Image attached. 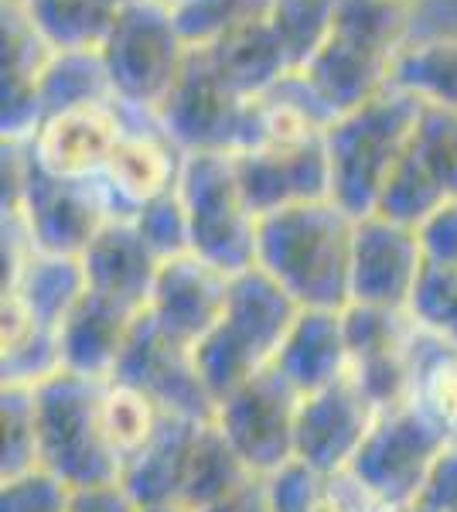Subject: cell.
I'll use <instances>...</instances> for the list:
<instances>
[{"label": "cell", "mask_w": 457, "mask_h": 512, "mask_svg": "<svg viewBox=\"0 0 457 512\" xmlns=\"http://www.w3.org/2000/svg\"><path fill=\"white\" fill-rule=\"evenodd\" d=\"M355 219L331 198L256 219V263L294 297L297 308L345 311L352 277Z\"/></svg>", "instance_id": "6da1fadb"}, {"label": "cell", "mask_w": 457, "mask_h": 512, "mask_svg": "<svg viewBox=\"0 0 457 512\" xmlns=\"http://www.w3.org/2000/svg\"><path fill=\"white\" fill-rule=\"evenodd\" d=\"M297 315L301 308L294 297L260 267L229 277L226 311L195 349L198 373L215 403L273 366Z\"/></svg>", "instance_id": "7a4b0ae2"}, {"label": "cell", "mask_w": 457, "mask_h": 512, "mask_svg": "<svg viewBox=\"0 0 457 512\" xmlns=\"http://www.w3.org/2000/svg\"><path fill=\"white\" fill-rule=\"evenodd\" d=\"M420 99L389 86L386 93L342 113L324 130V151L331 168V202L352 219L372 216L379 192L396 161L410 151Z\"/></svg>", "instance_id": "3957f363"}, {"label": "cell", "mask_w": 457, "mask_h": 512, "mask_svg": "<svg viewBox=\"0 0 457 512\" xmlns=\"http://www.w3.org/2000/svg\"><path fill=\"white\" fill-rule=\"evenodd\" d=\"M103 386L58 373L35 386L38 468L65 489L120 485V458L103 431Z\"/></svg>", "instance_id": "277c9868"}, {"label": "cell", "mask_w": 457, "mask_h": 512, "mask_svg": "<svg viewBox=\"0 0 457 512\" xmlns=\"http://www.w3.org/2000/svg\"><path fill=\"white\" fill-rule=\"evenodd\" d=\"M181 154H243L267 144L260 99H243L215 76L209 52L188 48L181 76L154 113Z\"/></svg>", "instance_id": "5b68a950"}, {"label": "cell", "mask_w": 457, "mask_h": 512, "mask_svg": "<svg viewBox=\"0 0 457 512\" xmlns=\"http://www.w3.org/2000/svg\"><path fill=\"white\" fill-rule=\"evenodd\" d=\"M451 441H457L451 427L420 400H410L376 417L348 475L386 512H406L420 502L430 472Z\"/></svg>", "instance_id": "8992f818"}, {"label": "cell", "mask_w": 457, "mask_h": 512, "mask_svg": "<svg viewBox=\"0 0 457 512\" xmlns=\"http://www.w3.org/2000/svg\"><path fill=\"white\" fill-rule=\"evenodd\" d=\"M113 99L144 117H154L171 93L188 45L178 35L171 7L161 0H130L99 45Z\"/></svg>", "instance_id": "52a82bcc"}, {"label": "cell", "mask_w": 457, "mask_h": 512, "mask_svg": "<svg viewBox=\"0 0 457 512\" xmlns=\"http://www.w3.org/2000/svg\"><path fill=\"white\" fill-rule=\"evenodd\" d=\"M178 198L188 216L191 253L222 274H239L256 263V216L249 212L232 154H185Z\"/></svg>", "instance_id": "ba28073f"}, {"label": "cell", "mask_w": 457, "mask_h": 512, "mask_svg": "<svg viewBox=\"0 0 457 512\" xmlns=\"http://www.w3.org/2000/svg\"><path fill=\"white\" fill-rule=\"evenodd\" d=\"M297 407L301 393L270 366L222 396L212 420L253 478H270L297 458Z\"/></svg>", "instance_id": "9c48e42d"}, {"label": "cell", "mask_w": 457, "mask_h": 512, "mask_svg": "<svg viewBox=\"0 0 457 512\" xmlns=\"http://www.w3.org/2000/svg\"><path fill=\"white\" fill-rule=\"evenodd\" d=\"M4 212L21 216L35 250L65 253V256H82V250L93 243L99 229L113 219L110 198H106L99 178L93 181L55 178L48 171H41L31 161V154H28V168H24L18 205Z\"/></svg>", "instance_id": "30bf717a"}, {"label": "cell", "mask_w": 457, "mask_h": 512, "mask_svg": "<svg viewBox=\"0 0 457 512\" xmlns=\"http://www.w3.org/2000/svg\"><path fill=\"white\" fill-rule=\"evenodd\" d=\"M113 379L151 396L164 414L191 420H212L215 414V400L205 390L202 373H198L195 349L168 338L161 328L151 325L147 315L137 318V328Z\"/></svg>", "instance_id": "8fae6325"}, {"label": "cell", "mask_w": 457, "mask_h": 512, "mask_svg": "<svg viewBox=\"0 0 457 512\" xmlns=\"http://www.w3.org/2000/svg\"><path fill=\"white\" fill-rule=\"evenodd\" d=\"M427 267L417 229L389 222L382 216L355 219L352 239V277H348V304L406 311L417 291V280Z\"/></svg>", "instance_id": "7c38bea8"}, {"label": "cell", "mask_w": 457, "mask_h": 512, "mask_svg": "<svg viewBox=\"0 0 457 512\" xmlns=\"http://www.w3.org/2000/svg\"><path fill=\"white\" fill-rule=\"evenodd\" d=\"M127 127L130 110H123L116 99L76 106L41 120L38 134L28 140V154L55 178L93 181L106 171Z\"/></svg>", "instance_id": "4fadbf2b"}, {"label": "cell", "mask_w": 457, "mask_h": 512, "mask_svg": "<svg viewBox=\"0 0 457 512\" xmlns=\"http://www.w3.org/2000/svg\"><path fill=\"white\" fill-rule=\"evenodd\" d=\"M243 198L256 219L287 205L331 198V168L324 137L297 144H263L232 158Z\"/></svg>", "instance_id": "5bb4252c"}, {"label": "cell", "mask_w": 457, "mask_h": 512, "mask_svg": "<svg viewBox=\"0 0 457 512\" xmlns=\"http://www.w3.org/2000/svg\"><path fill=\"white\" fill-rule=\"evenodd\" d=\"M229 301V274L195 253L171 256L157 267L144 315L174 342L198 349Z\"/></svg>", "instance_id": "9a60e30c"}, {"label": "cell", "mask_w": 457, "mask_h": 512, "mask_svg": "<svg viewBox=\"0 0 457 512\" xmlns=\"http://www.w3.org/2000/svg\"><path fill=\"white\" fill-rule=\"evenodd\" d=\"M376 417L379 410L365 400L348 376L324 390L304 393L294 434L297 461L318 468V472H348Z\"/></svg>", "instance_id": "2e32d148"}, {"label": "cell", "mask_w": 457, "mask_h": 512, "mask_svg": "<svg viewBox=\"0 0 457 512\" xmlns=\"http://www.w3.org/2000/svg\"><path fill=\"white\" fill-rule=\"evenodd\" d=\"M127 110V106H123ZM185 154L171 144L154 117L130 110V127L116 144L110 164L99 175L113 219H134L147 202L178 188Z\"/></svg>", "instance_id": "e0dca14e"}, {"label": "cell", "mask_w": 457, "mask_h": 512, "mask_svg": "<svg viewBox=\"0 0 457 512\" xmlns=\"http://www.w3.org/2000/svg\"><path fill=\"white\" fill-rule=\"evenodd\" d=\"M140 315L144 311L130 308V304L86 291L55 328L62 369L72 376L93 379V383H110Z\"/></svg>", "instance_id": "ac0fdd59"}, {"label": "cell", "mask_w": 457, "mask_h": 512, "mask_svg": "<svg viewBox=\"0 0 457 512\" xmlns=\"http://www.w3.org/2000/svg\"><path fill=\"white\" fill-rule=\"evenodd\" d=\"M55 48L41 38L28 14L14 0H4V110L0 130L4 144H28L38 134L45 110H41V76L52 62Z\"/></svg>", "instance_id": "d6986e66"}, {"label": "cell", "mask_w": 457, "mask_h": 512, "mask_svg": "<svg viewBox=\"0 0 457 512\" xmlns=\"http://www.w3.org/2000/svg\"><path fill=\"white\" fill-rule=\"evenodd\" d=\"M393 62L396 55L386 52V48L342 35V31H331L328 41L321 45V52L301 72L318 89L324 103H328V110L335 117H342V113L359 110L362 103L386 93Z\"/></svg>", "instance_id": "ffe728a7"}, {"label": "cell", "mask_w": 457, "mask_h": 512, "mask_svg": "<svg viewBox=\"0 0 457 512\" xmlns=\"http://www.w3.org/2000/svg\"><path fill=\"white\" fill-rule=\"evenodd\" d=\"M79 260L89 291L144 311L161 260L147 250L134 219H110L82 250Z\"/></svg>", "instance_id": "44dd1931"}, {"label": "cell", "mask_w": 457, "mask_h": 512, "mask_svg": "<svg viewBox=\"0 0 457 512\" xmlns=\"http://www.w3.org/2000/svg\"><path fill=\"white\" fill-rule=\"evenodd\" d=\"M273 369L297 393H314L348 376V342L342 311L301 308L280 345Z\"/></svg>", "instance_id": "7402d4cb"}, {"label": "cell", "mask_w": 457, "mask_h": 512, "mask_svg": "<svg viewBox=\"0 0 457 512\" xmlns=\"http://www.w3.org/2000/svg\"><path fill=\"white\" fill-rule=\"evenodd\" d=\"M198 427H202V420L164 414L157 434L123 465L120 485L140 509L181 506V489H185V472Z\"/></svg>", "instance_id": "603a6c76"}, {"label": "cell", "mask_w": 457, "mask_h": 512, "mask_svg": "<svg viewBox=\"0 0 457 512\" xmlns=\"http://www.w3.org/2000/svg\"><path fill=\"white\" fill-rule=\"evenodd\" d=\"M267 14L236 24V28H229L226 35L215 38L205 48L215 76L243 99L263 96L273 82H280L287 72H294Z\"/></svg>", "instance_id": "cb8c5ba5"}, {"label": "cell", "mask_w": 457, "mask_h": 512, "mask_svg": "<svg viewBox=\"0 0 457 512\" xmlns=\"http://www.w3.org/2000/svg\"><path fill=\"white\" fill-rule=\"evenodd\" d=\"M89 291L79 256L41 253L35 250L24 260V267L4 284V297L14 301L31 321L41 328L62 325L65 315L76 308V301Z\"/></svg>", "instance_id": "d4e9b609"}, {"label": "cell", "mask_w": 457, "mask_h": 512, "mask_svg": "<svg viewBox=\"0 0 457 512\" xmlns=\"http://www.w3.org/2000/svg\"><path fill=\"white\" fill-rule=\"evenodd\" d=\"M62 369L58 335L52 328H41L31 321L14 301L0 304V386H28L35 390L45 379H52Z\"/></svg>", "instance_id": "484cf974"}, {"label": "cell", "mask_w": 457, "mask_h": 512, "mask_svg": "<svg viewBox=\"0 0 457 512\" xmlns=\"http://www.w3.org/2000/svg\"><path fill=\"white\" fill-rule=\"evenodd\" d=\"M55 52L99 48L130 0H14Z\"/></svg>", "instance_id": "4316f807"}, {"label": "cell", "mask_w": 457, "mask_h": 512, "mask_svg": "<svg viewBox=\"0 0 457 512\" xmlns=\"http://www.w3.org/2000/svg\"><path fill=\"white\" fill-rule=\"evenodd\" d=\"M249 482H256V478L239 461V454L232 451L226 434L215 427V420H202L195 444H191L185 489H181V509H205L212 502H222L226 495L239 492Z\"/></svg>", "instance_id": "83f0119b"}, {"label": "cell", "mask_w": 457, "mask_h": 512, "mask_svg": "<svg viewBox=\"0 0 457 512\" xmlns=\"http://www.w3.org/2000/svg\"><path fill=\"white\" fill-rule=\"evenodd\" d=\"M389 86L427 106L457 110V38H427L403 45L389 72Z\"/></svg>", "instance_id": "f1b7e54d"}, {"label": "cell", "mask_w": 457, "mask_h": 512, "mask_svg": "<svg viewBox=\"0 0 457 512\" xmlns=\"http://www.w3.org/2000/svg\"><path fill=\"white\" fill-rule=\"evenodd\" d=\"M113 99L110 76L99 48H72V52H55L41 76V110L45 117L76 110V106L106 103Z\"/></svg>", "instance_id": "f546056e"}, {"label": "cell", "mask_w": 457, "mask_h": 512, "mask_svg": "<svg viewBox=\"0 0 457 512\" xmlns=\"http://www.w3.org/2000/svg\"><path fill=\"white\" fill-rule=\"evenodd\" d=\"M161 420L164 410L157 407L151 396L134 390V386L120 383V379H110L103 386V431L113 454L120 458V465H127L151 441L157 427H161Z\"/></svg>", "instance_id": "4dcf8cb0"}, {"label": "cell", "mask_w": 457, "mask_h": 512, "mask_svg": "<svg viewBox=\"0 0 457 512\" xmlns=\"http://www.w3.org/2000/svg\"><path fill=\"white\" fill-rule=\"evenodd\" d=\"M444 202H447L444 188L430 178V171L417 161V154L406 151L403 158L396 161V168L389 171V178H386V185H382L379 202L372 212L389 222H400V226L417 229L420 222L427 216H434Z\"/></svg>", "instance_id": "1f68e13d"}, {"label": "cell", "mask_w": 457, "mask_h": 512, "mask_svg": "<svg viewBox=\"0 0 457 512\" xmlns=\"http://www.w3.org/2000/svg\"><path fill=\"white\" fill-rule=\"evenodd\" d=\"M267 18L284 45L290 69H304L331 35L335 0H273Z\"/></svg>", "instance_id": "d6a6232c"}, {"label": "cell", "mask_w": 457, "mask_h": 512, "mask_svg": "<svg viewBox=\"0 0 457 512\" xmlns=\"http://www.w3.org/2000/svg\"><path fill=\"white\" fill-rule=\"evenodd\" d=\"M0 424H4L0 482L41 472L38 468L35 390H28V386H0Z\"/></svg>", "instance_id": "836d02e7"}, {"label": "cell", "mask_w": 457, "mask_h": 512, "mask_svg": "<svg viewBox=\"0 0 457 512\" xmlns=\"http://www.w3.org/2000/svg\"><path fill=\"white\" fill-rule=\"evenodd\" d=\"M406 315L420 332L434 335L447 349L457 352V267L427 263L410 297Z\"/></svg>", "instance_id": "e575fe53"}, {"label": "cell", "mask_w": 457, "mask_h": 512, "mask_svg": "<svg viewBox=\"0 0 457 512\" xmlns=\"http://www.w3.org/2000/svg\"><path fill=\"white\" fill-rule=\"evenodd\" d=\"M410 151L430 171V178L444 188V195L457 198V110L423 103Z\"/></svg>", "instance_id": "d590c367"}, {"label": "cell", "mask_w": 457, "mask_h": 512, "mask_svg": "<svg viewBox=\"0 0 457 512\" xmlns=\"http://www.w3.org/2000/svg\"><path fill=\"white\" fill-rule=\"evenodd\" d=\"M273 0H181L171 7L178 35L188 48H209L229 28L270 11Z\"/></svg>", "instance_id": "8d00e7d4"}, {"label": "cell", "mask_w": 457, "mask_h": 512, "mask_svg": "<svg viewBox=\"0 0 457 512\" xmlns=\"http://www.w3.org/2000/svg\"><path fill=\"white\" fill-rule=\"evenodd\" d=\"M134 226L140 239L147 243L157 260H171V256L191 253V239H188V216H185V205L178 198V188L154 202H147L144 209L134 216Z\"/></svg>", "instance_id": "74e56055"}, {"label": "cell", "mask_w": 457, "mask_h": 512, "mask_svg": "<svg viewBox=\"0 0 457 512\" xmlns=\"http://www.w3.org/2000/svg\"><path fill=\"white\" fill-rule=\"evenodd\" d=\"M69 495L58 478L31 472L0 482V512H69Z\"/></svg>", "instance_id": "f35d334b"}, {"label": "cell", "mask_w": 457, "mask_h": 512, "mask_svg": "<svg viewBox=\"0 0 457 512\" xmlns=\"http://www.w3.org/2000/svg\"><path fill=\"white\" fill-rule=\"evenodd\" d=\"M423 260L437 267H457V198H447L444 205L417 226Z\"/></svg>", "instance_id": "ab89813d"}, {"label": "cell", "mask_w": 457, "mask_h": 512, "mask_svg": "<svg viewBox=\"0 0 457 512\" xmlns=\"http://www.w3.org/2000/svg\"><path fill=\"white\" fill-rule=\"evenodd\" d=\"M69 512H140L123 485H93V489H72Z\"/></svg>", "instance_id": "60d3db41"}, {"label": "cell", "mask_w": 457, "mask_h": 512, "mask_svg": "<svg viewBox=\"0 0 457 512\" xmlns=\"http://www.w3.org/2000/svg\"><path fill=\"white\" fill-rule=\"evenodd\" d=\"M195 512H270L267 492H263V478H256V482L243 485V489L226 495L222 502H212V506L195 509Z\"/></svg>", "instance_id": "b9f144b4"}, {"label": "cell", "mask_w": 457, "mask_h": 512, "mask_svg": "<svg viewBox=\"0 0 457 512\" xmlns=\"http://www.w3.org/2000/svg\"><path fill=\"white\" fill-rule=\"evenodd\" d=\"M140 512H188V509H181V506H147Z\"/></svg>", "instance_id": "7bdbcfd3"}, {"label": "cell", "mask_w": 457, "mask_h": 512, "mask_svg": "<svg viewBox=\"0 0 457 512\" xmlns=\"http://www.w3.org/2000/svg\"><path fill=\"white\" fill-rule=\"evenodd\" d=\"M406 512H437V509H430V506H423V502H417V506H410Z\"/></svg>", "instance_id": "ee69618b"}, {"label": "cell", "mask_w": 457, "mask_h": 512, "mask_svg": "<svg viewBox=\"0 0 457 512\" xmlns=\"http://www.w3.org/2000/svg\"><path fill=\"white\" fill-rule=\"evenodd\" d=\"M396 4H406V7H413V4H417V0H396Z\"/></svg>", "instance_id": "f6af8a7d"}, {"label": "cell", "mask_w": 457, "mask_h": 512, "mask_svg": "<svg viewBox=\"0 0 457 512\" xmlns=\"http://www.w3.org/2000/svg\"><path fill=\"white\" fill-rule=\"evenodd\" d=\"M161 4H168V7H174V4H181V0H161Z\"/></svg>", "instance_id": "bcb514c9"}]
</instances>
